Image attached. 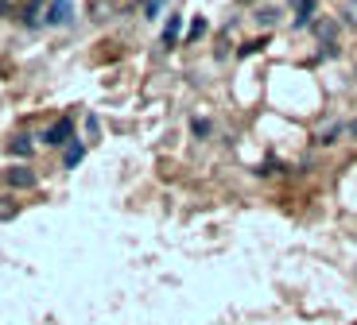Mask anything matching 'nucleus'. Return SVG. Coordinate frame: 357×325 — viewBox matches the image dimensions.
I'll return each mask as SVG.
<instances>
[{"mask_svg": "<svg viewBox=\"0 0 357 325\" xmlns=\"http://www.w3.org/2000/svg\"><path fill=\"white\" fill-rule=\"evenodd\" d=\"M82 155H86V148H82L78 140H70V143H66V151H63V167H78Z\"/></svg>", "mask_w": 357, "mask_h": 325, "instance_id": "20e7f679", "label": "nucleus"}, {"mask_svg": "<svg viewBox=\"0 0 357 325\" xmlns=\"http://www.w3.org/2000/svg\"><path fill=\"white\" fill-rule=\"evenodd\" d=\"M8 151H12V155H20V159H27V155H31V136H24V132H20V136H12Z\"/></svg>", "mask_w": 357, "mask_h": 325, "instance_id": "39448f33", "label": "nucleus"}, {"mask_svg": "<svg viewBox=\"0 0 357 325\" xmlns=\"http://www.w3.org/2000/svg\"><path fill=\"white\" fill-rule=\"evenodd\" d=\"M175 35H178V16H171L167 19V31H163V43L171 47V43H175Z\"/></svg>", "mask_w": 357, "mask_h": 325, "instance_id": "6e6552de", "label": "nucleus"}, {"mask_svg": "<svg viewBox=\"0 0 357 325\" xmlns=\"http://www.w3.org/2000/svg\"><path fill=\"white\" fill-rule=\"evenodd\" d=\"M70 19V0H51L47 4V24H66Z\"/></svg>", "mask_w": 357, "mask_h": 325, "instance_id": "7ed1b4c3", "label": "nucleus"}, {"mask_svg": "<svg viewBox=\"0 0 357 325\" xmlns=\"http://www.w3.org/2000/svg\"><path fill=\"white\" fill-rule=\"evenodd\" d=\"M4 182H8L12 190H31V186H36V171L31 167H8L4 171Z\"/></svg>", "mask_w": 357, "mask_h": 325, "instance_id": "f03ea898", "label": "nucleus"}, {"mask_svg": "<svg viewBox=\"0 0 357 325\" xmlns=\"http://www.w3.org/2000/svg\"><path fill=\"white\" fill-rule=\"evenodd\" d=\"M70 140H74V120H70V116L54 120L51 128L43 132V143H47V148H63V143H70Z\"/></svg>", "mask_w": 357, "mask_h": 325, "instance_id": "f257e3e1", "label": "nucleus"}, {"mask_svg": "<svg viewBox=\"0 0 357 325\" xmlns=\"http://www.w3.org/2000/svg\"><path fill=\"white\" fill-rule=\"evenodd\" d=\"M276 16H280V12H272V8H264V12H260V24H276Z\"/></svg>", "mask_w": 357, "mask_h": 325, "instance_id": "9d476101", "label": "nucleus"}, {"mask_svg": "<svg viewBox=\"0 0 357 325\" xmlns=\"http://www.w3.org/2000/svg\"><path fill=\"white\" fill-rule=\"evenodd\" d=\"M295 8H299V16H295V27H307V24L314 19V0H299Z\"/></svg>", "mask_w": 357, "mask_h": 325, "instance_id": "423d86ee", "label": "nucleus"}, {"mask_svg": "<svg viewBox=\"0 0 357 325\" xmlns=\"http://www.w3.org/2000/svg\"><path fill=\"white\" fill-rule=\"evenodd\" d=\"M160 4H163V0H148V4H144V16H148V19H155V12H160Z\"/></svg>", "mask_w": 357, "mask_h": 325, "instance_id": "1a4fd4ad", "label": "nucleus"}, {"mask_svg": "<svg viewBox=\"0 0 357 325\" xmlns=\"http://www.w3.org/2000/svg\"><path fill=\"white\" fill-rule=\"evenodd\" d=\"M334 31H338V24H334V19H319V24H314V35H319L322 43H331Z\"/></svg>", "mask_w": 357, "mask_h": 325, "instance_id": "0eeeda50", "label": "nucleus"}]
</instances>
